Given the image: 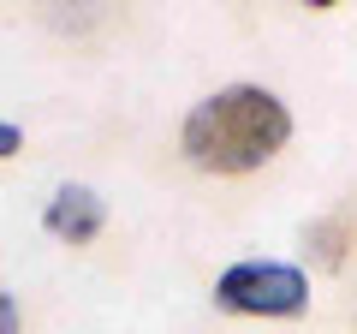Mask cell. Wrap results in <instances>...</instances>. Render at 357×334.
I'll use <instances>...</instances> for the list:
<instances>
[{"instance_id": "obj_4", "label": "cell", "mask_w": 357, "mask_h": 334, "mask_svg": "<svg viewBox=\"0 0 357 334\" xmlns=\"http://www.w3.org/2000/svg\"><path fill=\"white\" fill-rule=\"evenodd\" d=\"M24 150V131L13 126V119H0V161H6V155H18Z\"/></svg>"}, {"instance_id": "obj_5", "label": "cell", "mask_w": 357, "mask_h": 334, "mask_svg": "<svg viewBox=\"0 0 357 334\" xmlns=\"http://www.w3.org/2000/svg\"><path fill=\"white\" fill-rule=\"evenodd\" d=\"M0 334H18V305H13V293H0Z\"/></svg>"}, {"instance_id": "obj_2", "label": "cell", "mask_w": 357, "mask_h": 334, "mask_svg": "<svg viewBox=\"0 0 357 334\" xmlns=\"http://www.w3.org/2000/svg\"><path fill=\"white\" fill-rule=\"evenodd\" d=\"M215 305L232 317H298L310 305V275L298 263H268V257L232 263L215 281Z\"/></svg>"}, {"instance_id": "obj_1", "label": "cell", "mask_w": 357, "mask_h": 334, "mask_svg": "<svg viewBox=\"0 0 357 334\" xmlns=\"http://www.w3.org/2000/svg\"><path fill=\"white\" fill-rule=\"evenodd\" d=\"M286 138H292V114L262 84H227V90L203 96L178 131L191 167L203 173H256L286 150Z\"/></svg>"}, {"instance_id": "obj_3", "label": "cell", "mask_w": 357, "mask_h": 334, "mask_svg": "<svg viewBox=\"0 0 357 334\" xmlns=\"http://www.w3.org/2000/svg\"><path fill=\"white\" fill-rule=\"evenodd\" d=\"M42 227H48L54 239H66V245H89L107 227V203L89 191V185H60V191L48 197V209H42Z\"/></svg>"}]
</instances>
